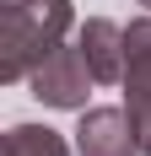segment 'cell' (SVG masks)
Wrapping results in <instances>:
<instances>
[{"instance_id": "cell-7", "label": "cell", "mask_w": 151, "mask_h": 156, "mask_svg": "<svg viewBox=\"0 0 151 156\" xmlns=\"http://www.w3.org/2000/svg\"><path fill=\"white\" fill-rule=\"evenodd\" d=\"M135 5H146V11H151V0H135Z\"/></svg>"}, {"instance_id": "cell-5", "label": "cell", "mask_w": 151, "mask_h": 156, "mask_svg": "<svg viewBox=\"0 0 151 156\" xmlns=\"http://www.w3.org/2000/svg\"><path fill=\"white\" fill-rule=\"evenodd\" d=\"M76 43H81V54H87L97 86L124 81V27L113 22V16H87V22L76 27Z\"/></svg>"}, {"instance_id": "cell-4", "label": "cell", "mask_w": 151, "mask_h": 156, "mask_svg": "<svg viewBox=\"0 0 151 156\" xmlns=\"http://www.w3.org/2000/svg\"><path fill=\"white\" fill-rule=\"evenodd\" d=\"M76 156H140V140H135L130 113L124 108H81Z\"/></svg>"}, {"instance_id": "cell-3", "label": "cell", "mask_w": 151, "mask_h": 156, "mask_svg": "<svg viewBox=\"0 0 151 156\" xmlns=\"http://www.w3.org/2000/svg\"><path fill=\"white\" fill-rule=\"evenodd\" d=\"M124 113L135 124L140 156H151V16H135L124 27Z\"/></svg>"}, {"instance_id": "cell-6", "label": "cell", "mask_w": 151, "mask_h": 156, "mask_svg": "<svg viewBox=\"0 0 151 156\" xmlns=\"http://www.w3.org/2000/svg\"><path fill=\"white\" fill-rule=\"evenodd\" d=\"M0 156H70V145L49 124H11L0 140Z\"/></svg>"}, {"instance_id": "cell-2", "label": "cell", "mask_w": 151, "mask_h": 156, "mask_svg": "<svg viewBox=\"0 0 151 156\" xmlns=\"http://www.w3.org/2000/svg\"><path fill=\"white\" fill-rule=\"evenodd\" d=\"M27 86H32V97L43 102V108H65V113H81L87 108V97H92V86H97V76H92V65H87V54H81V43H60L54 54H49L38 70L27 76Z\"/></svg>"}, {"instance_id": "cell-1", "label": "cell", "mask_w": 151, "mask_h": 156, "mask_svg": "<svg viewBox=\"0 0 151 156\" xmlns=\"http://www.w3.org/2000/svg\"><path fill=\"white\" fill-rule=\"evenodd\" d=\"M76 27L70 0H0V81L16 86Z\"/></svg>"}]
</instances>
